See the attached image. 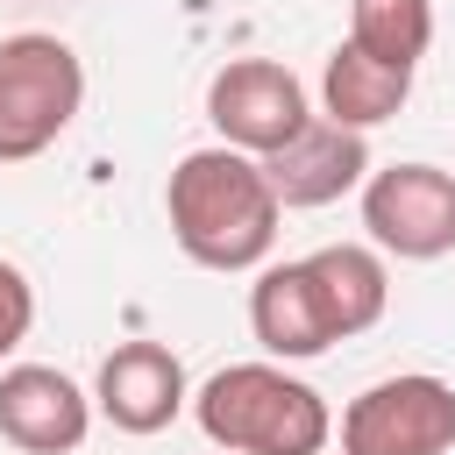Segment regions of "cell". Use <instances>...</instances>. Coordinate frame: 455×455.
<instances>
[{
	"mask_svg": "<svg viewBox=\"0 0 455 455\" xmlns=\"http://www.w3.org/2000/svg\"><path fill=\"white\" fill-rule=\"evenodd\" d=\"M164 213H171L178 249L199 270H263L277 249V220H284L263 164L228 142L178 156V171L164 185Z\"/></svg>",
	"mask_w": 455,
	"mask_h": 455,
	"instance_id": "cell-1",
	"label": "cell"
},
{
	"mask_svg": "<svg viewBox=\"0 0 455 455\" xmlns=\"http://www.w3.org/2000/svg\"><path fill=\"white\" fill-rule=\"evenodd\" d=\"M192 419L228 455H320L334 441L327 398L284 363H228L192 391Z\"/></svg>",
	"mask_w": 455,
	"mask_h": 455,
	"instance_id": "cell-2",
	"label": "cell"
},
{
	"mask_svg": "<svg viewBox=\"0 0 455 455\" xmlns=\"http://www.w3.org/2000/svg\"><path fill=\"white\" fill-rule=\"evenodd\" d=\"M85 107V64L64 36H0V164L43 156Z\"/></svg>",
	"mask_w": 455,
	"mask_h": 455,
	"instance_id": "cell-3",
	"label": "cell"
},
{
	"mask_svg": "<svg viewBox=\"0 0 455 455\" xmlns=\"http://www.w3.org/2000/svg\"><path fill=\"white\" fill-rule=\"evenodd\" d=\"M455 448V384L405 370L348 398L341 455H448Z\"/></svg>",
	"mask_w": 455,
	"mask_h": 455,
	"instance_id": "cell-4",
	"label": "cell"
},
{
	"mask_svg": "<svg viewBox=\"0 0 455 455\" xmlns=\"http://www.w3.org/2000/svg\"><path fill=\"white\" fill-rule=\"evenodd\" d=\"M363 228L398 263H434L455 249V171L391 164L363 178Z\"/></svg>",
	"mask_w": 455,
	"mask_h": 455,
	"instance_id": "cell-5",
	"label": "cell"
},
{
	"mask_svg": "<svg viewBox=\"0 0 455 455\" xmlns=\"http://www.w3.org/2000/svg\"><path fill=\"white\" fill-rule=\"evenodd\" d=\"M206 121H213V135L228 149H242V156L263 164L270 149H284L313 121V107H306V85L277 57H235L206 85Z\"/></svg>",
	"mask_w": 455,
	"mask_h": 455,
	"instance_id": "cell-6",
	"label": "cell"
},
{
	"mask_svg": "<svg viewBox=\"0 0 455 455\" xmlns=\"http://www.w3.org/2000/svg\"><path fill=\"white\" fill-rule=\"evenodd\" d=\"M92 434V391H78L50 363L0 370V441L21 455H71Z\"/></svg>",
	"mask_w": 455,
	"mask_h": 455,
	"instance_id": "cell-7",
	"label": "cell"
},
{
	"mask_svg": "<svg viewBox=\"0 0 455 455\" xmlns=\"http://www.w3.org/2000/svg\"><path fill=\"white\" fill-rule=\"evenodd\" d=\"M185 405H192V384L178 348L164 341H121L92 377V412L121 434H164Z\"/></svg>",
	"mask_w": 455,
	"mask_h": 455,
	"instance_id": "cell-8",
	"label": "cell"
},
{
	"mask_svg": "<svg viewBox=\"0 0 455 455\" xmlns=\"http://www.w3.org/2000/svg\"><path fill=\"white\" fill-rule=\"evenodd\" d=\"M249 334L277 363H313V355H327L341 341L334 320H327V299H320V284L306 270V256L256 270V284H249Z\"/></svg>",
	"mask_w": 455,
	"mask_h": 455,
	"instance_id": "cell-9",
	"label": "cell"
},
{
	"mask_svg": "<svg viewBox=\"0 0 455 455\" xmlns=\"http://www.w3.org/2000/svg\"><path fill=\"white\" fill-rule=\"evenodd\" d=\"M263 178L277 192V206H334L341 192H355L370 178V142L355 128L334 121H306L284 149L263 156Z\"/></svg>",
	"mask_w": 455,
	"mask_h": 455,
	"instance_id": "cell-10",
	"label": "cell"
},
{
	"mask_svg": "<svg viewBox=\"0 0 455 455\" xmlns=\"http://www.w3.org/2000/svg\"><path fill=\"white\" fill-rule=\"evenodd\" d=\"M306 270H313V284H320L327 320H334L341 341H348V334H370V327L384 320V306H391V270H384V256H377L370 242H327V249L306 256Z\"/></svg>",
	"mask_w": 455,
	"mask_h": 455,
	"instance_id": "cell-11",
	"label": "cell"
},
{
	"mask_svg": "<svg viewBox=\"0 0 455 455\" xmlns=\"http://www.w3.org/2000/svg\"><path fill=\"white\" fill-rule=\"evenodd\" d=\"M405 100H412V71L377 64V57H363L355 43H341V50L327 57V71H320V107H327L334 128L370 135V128H384Z\"/></svg>",
	"mask_w": 455,
	"mask_h": 455,
	"instance_id": "cell-12",
	"label": "cell"
},
{
	"mask_svg": "<svg viewBox=\"0 0 455 455\" xmlns=\"http://www.w3.org/2000/svg\"><path fill=\"white\" fill-rule=\"evenodd\" d=\"M348 43L377 64L412 71L434 43V0H348Z\"/></svg>",
	"mask_w": 455,
	"mask_h": 455,
	"instance_id": "cell-13",
	"label": "cell"
},
{
	"mask_svg": "<svg viewBox=\"0 0 455 455\" xmlns=\"http://www.w3.org/2000/svg\"><path fill=\"white\" fill-rule=\"evenodd\" d=\"M28 327H36V284H28L21 263L0 256V363L28 341Z\"/></svg>",
	"mask_w": 455,
	"mask_h": 455,
	"instance_id": "cell-14",
	"label": "cell"
}]
</instances>
